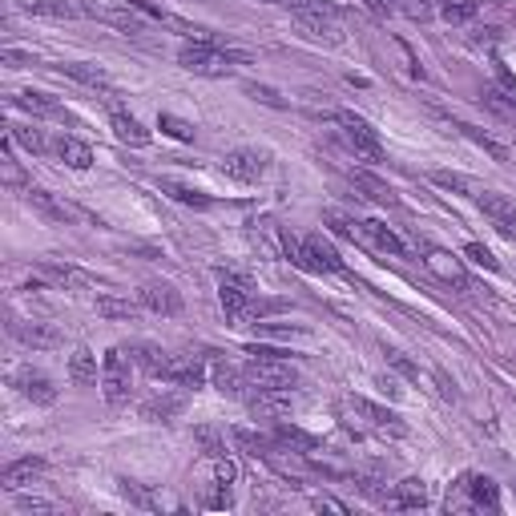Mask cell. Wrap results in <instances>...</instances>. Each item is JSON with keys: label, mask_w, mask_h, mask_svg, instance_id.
<instances>
[{"label": "cell", "mask_w": 516, "mask_h": 516, "mask_svg": "<svg viewBox=\"0 0 516 516\" xmlns=\"http://www.w3.org/2000/svg\"><path fill=\"white\" fill-rule=\"evenodd\" d=\"M339 424L351 435H391V440L408 435V424L395 411L379 408V403L363 400V395H343L339 400Z\"/></svg>", "instance_id": "cell-1"}, {"label": "cell", "mask_w": 516, "mask_h": 516, "mask_svg": "<svg viewBox=\"0 0 516 516\" xmlns=\"http://www.w3.org/2000/svg\"><path fill=\"white\" fill-rule=\"evenodd\" d=\"M177 61H182V69L198 73V77H226V73H230V64L234 61H246V56L222 48L214 37H198V40H185V45L177 48Z\"/></svg>", "instance_id": "cell-2"}, {"label": "cell", "mask_w": 516, "mask_h": 516, "mask_svg": "<svg viewBox=\"0 0 516 516\" xmlns=\"http://www.w3.org/2000/svg\"><path fill=\"white\" fill-rule=\"evenodd\" d=\"M246 379L258 391H295L298 387V367L287 355H250L246 359Z\"/></svg>", "instance_id": "cell-3"}, {"label": "cell", "mask_w": 516, "mask_h": 516, "mask_svg": "<svg viewBox=\"0 0 516 516\" xmlns=\"http://www.w3.org/2000/svg\"><path fill=\"white\" fill-rule=\"evenodd\" d=\"M295 24L306 40H322V45H339L343 40V24H339V13L322 0H306L303 8H295Z\"/></svg>", "instance_id": "cell-4"}, {"label": "cell", "mask_w": 516, "mask_h": 516, "mask_svg": "<svg viewBox=\"0 0 516 516\" xmlns=\"http://www.w3.org/2000/svg\"><path fill=\"white\" fill-rule=\"evenodd\" d=\"M129 367H133V359H125V347L105 351V359H101V391H105V403H109V408L129 403V387H133Z\"/></svg>", "instance_id": "cell-5"}, {"label": "cell", "mask_w": 516, "mask_h": 516, "mask_svg": "<svg viewBox=\"0 0 516 516\" xmlns=\"http://www.w3.org/2000/svg\"><path fill=\"white\" fill-rule=\"evenodd\" d=\"M339 129H343L347 145L355 150V158H367V161H383V142H379V133L371 129V121H363L359 113L351 109H339L335 113Z\"/></svg>", "instance_id": "cell-6"}, {"label": "cell", "mask_w": 516, "mask_h": 516, "mask_svg": "<svg viewBox=\"0 0 516 516\" xmlns=\"http://www.w3.org/2000/svg\"><path fill=\"white\" fill-rule=\"evenodd\" d=\"M218 298H222L226 319H242L250 311V303H254V287L238 271H218Z\"/></svg>", "instance_id": "cell-7"}, {"label": "cell", "mask_w": 516, "mask_h": 516, "mask_svg": "<svg viewBox=\"0 0 516 516\" xmlns=\"http://www.w3.org/2000/svg\"><path fill=\"white\" fill-rule=\"evenodd\" d=\"M295 262L306 266V271H322V274H339V271H343V258H339V250L331 246L322 234H306V238L298 242Z\"/></svg>", "instance_id": "cell-8"}, {"label": "cell", "mask_w": 516, "mask_h": 516, "mask_svg": "<svg viewBox=\"0 0 516 516\" xmlns=\"http://www.w3.org/2000/svg\"><path fill=\"white\" fill-rule=\"evenodd\" d=\"M8 383H13L16 391L24 395V400L40 403V408L56 403V387H53V379H48L45 371H37V367H16L13 375H8Z\"/></svg>", "instance_id": "cell-9"}, {"label": "cell", "mask_w": 516, "mask_h": 516, "mask_svg": "<svg viewBox=\"0 0 516 516\" xmlns=\"http://www.w3.org/2000/svg\"><path fill=\"white\" fill-rule=\"evenodd\" d=\"M222 174L234 177V182H242V185L258 182V177L266 174V153H258V150H230L222 158Z\"/></svg>", "instance_id": "cell-10"}, {"label": "cell", "mask_w": 516, "mask_h": 516, "mask_svg": "<svg viewBox=\"0 0 516 516\" xmlns=\"http://www.w3.org/2000/svg\"><path fill=\"white\" fill-rule=\"evenodd\" d=\"M158 379H169L177 387H202L206 383V363H202V355H169Z\"/></svg>", "instance_id": "cell-11"}, {"label": "cell", "mask_w": 516, "mask_h": 516, "mask_svg": "<svg viewBox=\"0 0 516 516\" xmlns=\"http://www.w3.org/2000/svg\"><path fill=\"white\" fill-rule=\"evenodd\" d=\"M40 279L48 282V287H56V290H93L97 287V279L89 271H81V266H69V262H45L40 266Z\"/></svg>", "instance_id": "cell-12"}, {"label": "cell", "mask_w": 516, "mask_h": 516, "mask_svg": "<svg viewBox=\"0 0 516 516\" xmlns=\"http://www.w3.org/2000/svg\"><path fill=\"white\" fill-rule=\"evenodd\" d=\"M8 331H13L16 343L32 347V351H48V347L61 343V331H56L53 322H40V319H16Z\"/></svg>", "instance_id": "cell-13"}, {"label": "cell", "mask_w": 516, "mask_h": 516, "mask_svg": "<svg viewBox=\"0 0 516 516\" xmlns=\"http://www.w3.org/2000/svg\"><path fill=\"white\" fill-rule=\"evenodd\" d=\"M359 242H367V246L383 250V254H391V258H408V242H403L400 234L391 230V226L375 222V218H367V222H359Z\"/></svg>", "instance_id": "cell-14"}, {"label": "cell", "mask_w": 516, "mask_h": 516, "mask_svg": "<svg viewBox=\"0 0 516 516\" xmlns=\"http://www.w3.org/2000/svg\"><path fill=\"white\" fill-rule=\"evenodd\" d=\"M476 202H480L484 218H488V222L496 226V230L504 234V238H512V242H516V206H512V202H508L504 194H488V190H484Z\"/></svg>", "instance_id": "cell-15"}, {"label": "cell", "mask_w": 516, "mask_h": 516, "mask_svg": "<svg viewBox=\"0 0 516 516\" xmlns=\"http://www.w3.org/2000/svg\"><path fill=\"white\" fill-rule=\"evenodd\" d=\"M210 379H214V387L222 395H230V400H246V387H250L246 367H238V363H230V359L218 355L214 367H210Z\"/></svg>", "instance_id": "cell-16"}, {"label": "cell", "mask_w": 516, "mask_h": 516, "mask_svg": "<svg viewBox=\"0 0 516 516\" xmlns=\"http://www.w3.org/2000/svg\"><path fill=\"white\" fill-rule=\"evenodd\" d=\"M137 303H142L145 311H153V314H177L182 311V295H177L169 282H145V287L137 290Z\"/></svg>", "instance_id": "cell-17"}, {"label": "cell", "mask_w": 516, "mask_h": 516, "mask_svg": "<svg viewBox=\"0 0 516 516\" xmlns=\"http://www.w3.org/2000/svg\"><path fill=\"white\" fill-rule=\"evenodd\" d=\"M460 488L468 492V500H464L468 508H488V512H496V508H500V488L488 480V476L464 472V476H460Z\"/></svg>", "instance_id": "cell-18"}, {"label": "cell", "mask_w": 516, "mask_h": 516, "mask_svg": "<svg viewBox=\"0 0 516 516\" xmlns=\"http://www.w3.org/2000/svg\"><path fill=\"white\" fill-rule=\"evenodd\" d=\"M182 408H185V395L161 387L158 395H150V400L142 403V419H150V424H169V419H174Z\"/></svg>", "instance_id": "cell-19"}, {"label": "cell", "mask_w": 516, "mask_h": 516, "mask_svg": "<svg viewBox=\"0 0 516 516\" xmlns=\"http://www.w3.org/2000/svg\"><path fill=\"white\" fill-rule=\"evenodd\" d=\"M387 508H403V512H416V508H427V484L416 480V476H408V480H400L391 492H387L383 500Z\"/></svg>", "instance_id": "cell-20"}, {"label": "cell", "mask_w": 516, "mask_h": 516, "mask_svg": "<svg viewBox=\"0 0 516 516\" xmlns=\"http://www.w3.org/2000/svg\"><path fill=\"white\" fill-rule=\"evenodd\" d=\"M40 472H45V460H40V456L13 460V464H8L4 472H0V488H8V492H21L24 484H32Z\"/></svg>", "instance_id": "cell-21"}, {"label": "cell", "mask_w": 516, "mask_h": 516, "mask_svg": "<svg viewBox=\"0 0 516 516\" xmlns=\"http://www.w3.org/2000/svg\"><path fill=\"white\" fill-rule=\"evenodd\" d=\"M16 8L29 16H48V21H73V16L85 13L73 0H16Z\"/></svg>", "instance_id": "cell-22"}, {"label": "cell", "mask_w": 516, "mask_h": 516, "mask_svg": "<svg viewBox=\"0 0 516 516\" xmlns=\"http://www.w3.org/2000/svg\"><path fill=\"white\" fill-rule=\"evenodd\" d=\"M424 262L432 266V271L440 274L443 282H452V287H460V290L472 287V282H468V274H464V266H460V258H456V254H448V250H427Z\"/></svg>", "instance_id": "cell-23"}, {"label": "cell", "mask_w": 516, "mask_h": 516, "mask_svg": "<svg viewBox=\"0 0 516 516\" xmlns=\"http://www.w3.org/2000/svg\"><path fill=\"white\" fill-rule=\"evenodd\" d=\"M274 443L279 448H290V452H298V456H314L319 452V440H314L311 432H303V427H295V424H274Z\"/></svg>", "instance_id": "cell-24"}, {"label": "cell", "mask_w": 516, "mask_h": 516, "mask_svg": "<svg viewBox=\"0 0 516 516\" xmlns=\"http://www.w3.org/2000/svg\"><path fill=\"white\" fill-rule=\"evenodd\" d=\"M24 202H29L37 214H45L48 222H69L73 218V210L64 206V202H56L48 190H40V185H29V190H24Z\"/></svg>", "instance_id": "cell-25"}, {"label": "cell", "mask_w": 516, "mask_h": 516, "mask_svg": "<svg viewBox=\"0 0 516 516\" xmlns=\"http://www.w3.org/2000/svg\"><path fill=\"white\" fill-rule=\"evenodd\" d=\"M351 185L363 190V198H371L375 206H395V190L387 182H379L375 174H367V169H351Z\"/></svg>", "instance_id": "cell-26"}, {"label": "cell", "mask_w": 516, "mask_h": 516, "mask_svg": "<svg viewBox=\"0 0 516 516\" xmlns=\"http://www.w3.org/2000/svg\"><path fill=\"white\" fill-rule=\"evenodd\" d=\"M109 125H113V137H117V142H125V145H145V142H150V129H145L133 113H121L117 109L109 117Z\"/></svg>", "instance_id": "cell-27"}, {"label": "cell", "mask_w": 516, "mask_h": 516, "mask_svg": "<svg viewBox=\"0 0 516 516\" xmlns=\"http://www.w3.org/2000/svg\"><path fill=\"white\" fill-rule=\"evenodd\" d=\"M56 158L69 169H89L93 166V150H89L81 137H56Z\"/></svg>", "instance_id": "cell-28"}, {"label": "cell", "mask_w": 516, "mask_h": 516, "mask_svg": "<svg viewBox=\"0 0 516 516\" xmlns=\"http://www.w3.org/2000/svg\"><path fill=\"white\" fill-rule=\"evenodd\" d=\"M69 379L77 387H93L97 383V355L89 351V347H77V351L69 355Z\"/></svg>", "instance_id": "cell-29"}, {"label": "cell", "mask_w": 516, "mask_h": 516, "mask_svg": "<svg viewBox=\"0 0 516 516\" xmlns=\"http://www.w3.org/2000/svg\"><path fill=\"white\" fill-rule=\"evenodd\" d=\"M125 355L137 367L150 371V375H161V367H166V359H169V351H161V347H153V343H129Z\"/></svg>", "instance_id": "cell-30"}, {"label": "cell", "mask_w": 516, "mask_h": 516, "mask_svg": "<svg viewBox=\"0 0 516 516\" xmlns=\"http://www.w3.org/2000/svg\"><path fill=\"white\" fill-rule=\"evenodd\" d=\"M13 105H16V109H24V113H32V117H56V113H61V105H56L53 97L32 93V89H21V93L13 97Z\"/></svg>", "instance_id": "cell-31"}, {"label": "cell", "mask_w": 516, "mask_h": 516, "mask_svg": "<svg viewBox=\"0 0 516 516\" xmlns=\"http://www.w3.org/2000/svg\"><path fill=\"white\" fill-rule=\"evenodd\" d=\"M97 21H105V24H113V29H121V32H145V16L137 13V8H109V13H93Z\"/></svg>", "instance_id": "cell-32"}, {"label": "cell", "mask_w": 516, "mask_h": 516, "mask_svg": "<svg viewBox=\"0 0 516 516\" xmlns=\"http://www.w3.org/2000/svg\"><path fill=\"white\" fill-rule=\"evenodd\" d=\"M61 73L73 81H81V85H89V89H109V77H105V69H97V64L69 61V64H61Z\"/></svg>", "instance_id": "cell-33"}, {"label": "cell", "mask_w": 516, "mask_h": 516, "mask_svg": "<svg viewBox=\"0 0 516 516\" xmlns=\"http://www.w3.org/2000/svg\"><path fill=\"white\" fill-rule=\"evenodd\" d=\"M97 314H105V319H137V314H142V303H133V298L101 295V298H97Z\"/></svg>", "instance_id": "cell-34"}, {"label": "cell", "mask_w": 516, "mask_h": 516, "mask_svg": "<svg viewBox=\"0 0 516 516\" xmlns=\"http://www.w3.org/2000/svg\"><path fill=\"white\" fill-rule=\"evenodd\" d=\"M234 443H238L246 456H254V460H262L266 452L274 448V435H262V432H246V427H234Z\"/></svg>", "instance_id": "cell-35"}, {"label": "cell", "mask_w": 516, "mask_h": 516, "mask_svg": "<svg viewBox=\"0 0 516 516\" xmlns=\"http://www.w3.org/2000/svg\"><path fill=\"white\" fill-rule=\"evenodd\" d=\"M161 190H166L174 202H182V206H194V210L214 206V198H210V194L194 190V185H182V182H161Z\"/></svg>", "instance_id": "cell-36"}, {"label": "cell", "mask_w": 516, "mask_h": 516, "mask_svg": "<svg viewBox=\"0 0 516 516\" xmlns=\"http://www.w3.org/2000/svg\"><path fill=\"white\" fill-rule=\"evenodd\" d=\"M432 182L435 185H443V190H456V194H464V198H480V185L472 182V177H464V174H448V169H435L432 174Z\"/></svg>", "instance_id": "cell-37"}, {"label": "cell", "mask_w": 516, "mask_h": 516, "mask_svg": "<svg viewBox=\"0 0 516 516\" xmlns=\"http://www.w3.org/2000/svg\"><path fill=\"white\" fill-rule=\"evenodd\" d=\"M476 13H480V0H443L440 4V16L448 24H468Z\"/></svg>", "instance_id": "cell-38"}, {"label": "cell", "mask_w": 516, "mask_h": 516, "mask_svg": "<svg viewBox=\"0 0 516 516\" xmlns=\"http://www.w3.org/2000/svg\"><path fill=\"white\" fill-rule=\"evenodd\" d=\"M121 496L129 500V504H137V508H145V512H158L161 508V500L153 496L145 484H133V480H121Z\"/></svg>", "instance_id": "cell-39"}, {"label": "cell", "mask_w": 516, "mask_h": 516, "mask_svg": "<svg viewBox=\"0 0 516 516\" xmlns=\"http://www.w3.org/2000/svg\"><path fill=\"white\" fill-rule=\"evenodd\" d=\"M8 137H13L16 145H24L29 153H45L48 150V142H45V133L40 129H21V125H8Z\"/></svg>", "instance_id": "cell-40"}, {"label": "cell", "mask_w": 516, "mask_h": 516, "mask_svg": "<svg viewBox=\"0 0 516 516\" xmlns=\"http://www.w3.org/2000/svg\"><path fill=\"white\" fill-rule=\"evenodd\" d=\"M258 335H271V339H290V335H303V322H274V319H254Z\"/></svg>", "instance_id": "cell-41"}, {"label": "cell", "mask_w": 516, "mask_h": 516, "mask_svg": "<svg viewBox=\"0 0 516 516\" xmlns=\"http://www.w3.org/2000/svg\"><path fill=\"white\" fill-rule=\"evenodd\" d=\"M460 133H464V137H472V142L480 145V150H488V153H492V158H496V161H508V145H500L496 137L480 133V129H476V125H460Z\"/></svg>", "instance_id": "cell-42"}, {"label": "cell", "mask_w": 516, "mask_h": 516, "mask_svg": "<svg viewBox=\"0 0 516 516\" xmlns=\"http://www.w3.org/2000/svg\"><path fill=\"white\" fill-rule=\"evenodd\" d=\"M158 125L166 129L169 137H177V142H194V125H190V121H182V117H174V113H161Z\"/></svg>", "instance_id": "cell-43"}, {"label": "cell", "mask_w": 516, "mask_h": 516, "mask_svg": "<svg viewBox=\"0 0 516 516\" xmlns=\"http://www.w3.org/2000/svg\"><path fill=\"white\" fill-rule=\"evenodd\" d=\"M194 435H198V443L210 452V456H222V452H226L222 432H218V427H198V432H194Z\"/></svg>", "instance_id": "cell-44"}, {"label": "cell", "mask_w": 516, "mask_h": 516, "mask_svg": "<svg viewBox=\"0 0 516 516\" xmlns=\"http://www.w3.org/2000/svg\"><path fill=\"white\" fill-rule=\"evenodd\" d=\"M464 254L472 258V262L488 266V271H500V262H496V258H492V250H488V246H480V242H468V246H464Z\"/></svg>", "instance_id": "cell-45"}, {"label": "cell", "mask_w": 516, "mask_h": 516, "mask_svg": "<svg viewBox=\"0 0 516 516\" xmlns=\"http://www.w3.org/2000/svg\"><path fill=\"white\" fill-rule=\"evenodd\" d=\"M246 93L254 97V101H262V105H271V109H287V101H282L274 89H266V85H246Z\"/></svg>", "instance_id": "cell-46"}, {"label": "cell", "mask_w": 516, "mask_h": 516, "mask_svg": "<svg viewBox=\"0 0 516 516\" xmlns=\"http://www.w3.org/2000/svg\"><path fill=\"white\" fill-rule=\"evenodd\" d=\"M387 363H391V367L400 371L403 379H419V367H416V363H411L403 351H387Z\"/></svg>", "instance_id": "cell-47"}, {"label": "cell", "mask_w": 516, "mask_h": 516, "mask_svg": "<svg viewBox=\"0 0 516 516\" xmlns=\"http://www.w3.org/2000/svg\"><path fill=\"white\" fill-rule=\"evenodd\" d=\"M363 4H367L375 16H391L395 13V0H363Z\"/></svg>", "instance_id": "cell-48"}, {"label": "cell", "mask_w": 516, "mask_h": 516, "mask_svg": "<svg viewBox=\"0 0 516 516\" xmlns=\"http://www.w3.org/2000/svg\"><path fill=\"white\" fill-rule=\"evenodd\" d=\"M21 512H53V504H45V500H21Z\"/></svg>", "instance_id": "cell-49"}, {"label": "cell", "mask_w": 516, "mask_h": 516, "mask_svg": "<svg viewBox=\"0 0 516 516\" xmlns=\"http://www.w3.org/2000/svg\"><path fill=\"white\" fill-rule=\"evenodd\" d=\"M4 61H8V64H13V69H21V64H32V56L16 53V48H4Z\"/></svg>", "instance_id": "cell-50"}, {"label": "cell", "mask_w": 516, "mask_h": 516, "mask_svg": "<svg viewBox=\"0 0 516 516\" xmlns=\"http://www.w3.org/2000/svg\"><path fill=\"white\" fill-rule=\"evenodd\" d=\"M314 508H331V512H347V504H339V500H331V496H319V500H314Z\"/></svg>", "instance_id": "cell-51"}, {"label": "cell", "mask_w": 516, "mask_h": 516, "mask_svg": "<svg viewBox=\"0 0 516 516\" xmlns=\"http://www.w3.org/2000/svg\"><path fill=\"white\" fill-rule=\"evenodd\" d=\"M262 4H287V8H290V13H295V8H303V4H306V0H262Z\"/></svg>", "instance_id": "cell-52"}]
</instances>
